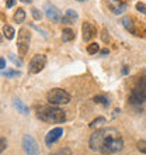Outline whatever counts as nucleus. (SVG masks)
I'll return each mask as SVG.
<instances>
[{"label": "nucleus", "mask_w": 146, "mask_h": 155, "mask_svg": "<svg viewBox=\"0 0 146 155\" xmlns=\"http://www.w3.org/2000/svg\"><path fill=\"white\" fill-rule=\"evenodd\" d=\"M14 34H16V31H14V28L11 27V25H4L3 27V35L7 38V40H13L14 38Z\"/></svg>", "instance_id": "18"}, {"label": "nucleus", "mask_w": 146, "mask_h": 155, "mask_svg": "<svg viewBox=\"0 0 146 155\" xmlns=\"http://www.w3.org/2000/svg\"><path fill=\"white\" fill-rule=\"evenodd\" d=\"M108 54H110V51H108L107 48H104V49H101V51H100V55H103V57H106V55H108Z\"/></svg>", "instance_id": "31"}, {"label": "nucleus", "mask_w": 146, "mask_h": 155, "mask_svg": "<svg viewBox=\"0 0 146 155\" xmlns=\"http://www.w3.org/2000/svg\"><path fill=\"white\" fill-rule=\"evenodd\" d=\"M135 7H136V10L140 11L142 14H146V4H145V3H140V1H139V3L135 4Z\"/></svg>", "instance_id": "25"}, {"label": "nucleus", "mask_w": 146, "mask_h": 155, "mask_svg": "<svg viewBox=\"0 0 146 155\" xmlns=\"http://www.w3.org/2000/svg\"><path fill=\"white\" fill-rule=\"evenodd\" d=\"M8 58H10V61H11V62H13L14 65L18 66V68L23 65V62H21V61H20L18 58H16V55H14V54H8Z\"/></svg>", "instance_id": "23"}, {"label": "nucleus", "mask_w": 146, "mask_h": 155, "mask_svg": "<svg viewBox=\"0 0 146 155\" xmlns=\"http://www.w3.org/2000/svg\"><path fill=\"white\" fill-rule=\"evenodd\" d=\"M81 33H83V40H84V41H90L91 38H94V37H96L97 30H96V27L91 24V23L84 21L83 25H81Z\"/></svg>", "instance_id": "10"}, {"label": "nucleus", "mask_w": 146, "mask_h": 155, "mask_svg": "<svg viewBox=\"0 0 146 155\" xmlns=\"http://www.w3.org/2000/svg\"><path fill=\"white\" fill-rule=\"evenodd\" d=\"M77 1H86V0H77Z\"/></svg>", "instance_id": "34"}, {"label": "nucleus", "mask_w": 146, "mask_h": 155, "mask_svg": "<svg viewBox=\"0 0 146 155\" xmlns=\"http://www.w3.org/2000/svg\"><path fill=\"white\" fill-rule=\"evenodd\" d=\"M30 41H31V33L28 31V28H20L18 35H17V49L20 57H25V54L30 49Z\"/></svg>", "instance_id": "5"}, {"label": "nucleus", "mask_w": 146, "mask_h": 155, "mask_svg": "<svg viewBox=\"0 0 146 155\" xmlns=\"http://www.w3.org/2000/svg\"><path fill=\"white\" fill-rule=\"evenodd\" d=\"M1 76L10 79V78H17V76H21V72L17 71V69H7V71H1Z\"/></svg>", "instance_id": "17"}, {"label": "nucleus", "mask_w": 146, "mask_h": 155, "mask_svg": "<svg viewBox=\"0 0 146 155\" xmlns=\"http://www.w3.org/2000/svg\"><path fill=\"white\" fill-rule=\"evenodd\" d=\"M62 135H63V128L62 127H55V128H52L45 135V144L48 147H51L52 144H55L56 141H59V140L62 138Z\"/></svg>", "instance_id": "9"}, {"label": "nucleus", "mask_w": 146, "mask_h": 155, "mask_svg": "<svg viewBox=\"0 0 146 155\" xmlns=\"http://www.w3.org/2000/svg\"><path fill=\"white\" fill-rule=\"evenodd\" d=\"M89 147L91 151L103 155H111L120 152L124 148V140L118 130L113 127L96 130L89 138Z\"/></svg>", "instance_id": "1"}, {"label": "nucleus", "mask_w": 146, "mask_h": 155, "mask_svg": "<svg viewBox=\"0 0 146 155\" xmlns=\"http://www.w3.org/2000/svg\"><path fill=\"white\" fill-rule=\"evenodd\" d=\"M128 72H129L128 66H124V68H122V74H124V75H128Z\"/></svg>", "instance_id": "32"}, {"label": "nucleus", "mask_w": 146, "mask_h": 155, "mask_svg": "<svg viewBox=\"0 0 146 155\" xmlns=\"http://www.w3.org/2000/svg\"><path fill=\"white\" fill-rule=\"evenodd\" d=\"M6 148H7V140L4 138V137H1L0 138V152H3Z\"/></svg>", "instance_id": "28"}, {"label": "nucleus", "mask_w": 146, "mask_h": 155, "mask_svg": "<svg viewBox=\"0 0 146 155\" xmlns=\"http://www.w3.org/2000/svg\"><path fill=\"white\" fill-rule=\"evenodd\" d=\"M20 1H23V3H27V4H30L33 0H20Z\"/></svg>", "instance_id": "33"}, {"label": "nucleus", "mask_w": 146, "mask_h": 155, "mask_svg": "<svg viewBox=\"0 0 146 155\" xmlns=\"http://www.w3.org/2000/svg\"><path fill=\"white\" fill-rule=\"evenodd\" d=\"M98 51H100V45H98L97 42H91L87 45V52H89L90 55H94V54H97Z\"/></svg>", "instance_id": "19"}, {"label": "nucleus", "mask_w": 146, "mask_h": 155, "mask_svg": "<svg viewBox=\"0 0 146 155\" xmlns=\"http://www.w3.org/2000/svg\"><path fill=\"white\" fill-rule=\"evenodd\" d=\"M13 20L16 21V23H24L25 20V10L24 8H17V11L14 13V16H13Z\"/></svg>", "instance_id": "16"}, {"label": "nucleus", "mask_w": 146, "mask_h": 155, "mask_svg": "<svg viewBox=\"0 0 146 155\" xmlns=\"http://www.w3.org/2000/svg\"><path fill=\"white\" fill-rule=\"evenodd\" d=\"M128 102L132 106H140V105H143L146 102V76L139 78L136 85L131 90Z\"/></svg>", "instance_id": "3"}, {"label": "nucleus", "mask_w": 146, "mask_h": 155, "mask_svg": "<svg viewBox=\"0 0 146 155\" xmlns=\"http://www.w3.org/2000/svg\"><path fill=\"white\" fill-rule=\"evenodd\" d=\"M31 14H33L34 20H38L40 21L41 18H42V13H41L38 8H31Z\"/></svg>", "instance_id": "24"}, {"label": "nucleus", "mask_w": 146, "mask_h": 155, "mask_svg": "<svg viewBox=\"0 0 146 155\" xmlns=\"http://www.w3.org/2000/svg\"><path fill=\"white\" fill-rule=\"evenodd\" d=\"M79 18V14L74 11V10H72V8H69V10H66L65 16L62 17V24H66V25H70V24H74V21Z\"/></svg>", "instance_id": "11"}, {"label": "nucleus", "mask_w": 146, "mask_h": 155, "mask_svg": "<svg viewBox=\"0 0 146 155\" xmlns=\"http://www.w3.org/2000/svg\"><path fill=\"white\" fill-rule=\"evenodd\" d=\"M136 148L142 154H146V140H139L138 142H136Z\"/></svg>", "instance_id": "22"}, {"label": "nucleus", "mask_w": 146, "mask_h": 155, "mask_svg": "<svg viewBox=\"0 0 146 155\" xmlns=\"http://www.w3.org/2000/svg\"><path fill=\"white\" fill-rule=\"evenodd\" d=\"M37 117L45 123H51V124H59L66 120V113L59 109L58 106H42L37 110Z\"/></svg>", "instance_id": "2"}, {"label": "nucleus", "mask_w": 146, "mask_h": 155, "mask_svg": "<svg viewBox=\"0 0 146 155\" xmlns=\"http://www.w3.org/2000/svg\"><path fill=\"white\" fill-rule=\"evenodd\" d=\"M74 37H76V34H74V31H73L72 28H65V30L62 31V41H63V42L73 41Z\"/></svg>", "instance_id": "14"}, {"label": "nucleus", "mask_w": 146, "mask_h": 155, "mask_svg": "<svg viewBox=\"0 0 146 155\" xmlns=\"http://www.w3.org/2000/svg\"><path fill=\"white\" fill-rule=\"evenodd\" d=\"M100 124H106V119H104V117H97V119H94L89 126L91 127V128H94L96 126H100Z\"/></svg>", "instance_id": "21"}, {"label": "nucleus", "mask_w": 146, "mask_h": 155, "mask_svg": "<svg viewBox=\"0 0 146 155\" xmlns=\"http://www.w3.org/2000/svg\"><path fill=\"white\" fill-rule=\"evenodd\" d=\"M55 155H72V149L70 148H63V149H59Z\"/></svg>", "instance_id": "27"}, {"label": "nucleus", "mask_w": 146, "mask_h": 155, "mask_svg": "<svg viewBox=\"0 0 146 155\" xmlns=\"http://www.w3.org/2000/svg\"><path fill=\"white\" fill-rule=\"evenodd\" d=\"M14 3H16V0H6V7L10 8L14 6Z\"/></svg>", "instance_id": "30"}, {"label": "nucleus", "mask_w": 146, "mask_h": 155, "mask_svg": "<svg viewBox=\"0 0 146 155\" xmlns=\"http://www.w3.org/2000/svg\"><path fill=\"white\" fill-rule=\"evenodd\" d=\"M47 65V57L42 54H37L31 58L30 64H28V72L30 74H40L41 71Z\"/></svg>", "instance_id": "6"}, {"label": "nucleus", "mask_w": 146, "mask_h": 155, "mask_svg": "<svg viewBox=\"0 0 146 155\" xmlns=\"http://www.w3.org/2000/svg\"><path fill=\"white\" fill-rule=\"evenodd\" d=\"M21 145H23L25 155H40V147L31 135H28V134L24 135L23 141H21Z\"/></svg>", "instance_id": "7"}, {"label": "nucleus", "mask_w": 146, "mask_h": 155, "mask_svg": "<svg viewBox=\"0 0 146 155\" xmlns=\"http://www.w3.org/2000/svg\"><path fill=\"white\" fill-rule=\"evenodd\" d=\"M110 7L114 10V13H115V14H121V13H124V11L127 10V3H122V4L117 6V7H113V6L110 4Z\"/></svg>", "instance_id": "20"}, {"label": "nucleus", "mask_w": 146, "mask_h": 155, "mask_svg": "<svg viewBox=\"0 0 146 155\" xmlns=\"http://www.w3.org/2000/svg\"><path fill=\"white\" fill-rule=\"evenodd\" d=\"M31 27H33V28H35V30H37V31H38V33L41 34V35H42V37H44V38H48V33H47V31H45V30H42V28H40V27H37V25H34L33 23H31Z\"/></svg>", "instance_id": "26"}, {"label": "nucleus", "mask_w": 146, "mask_h": 155, "mask_svg": "<svg viewBox=\"0 0 146 155\" xmlns=\"http://www.w3.org/2000/svg\"><path fill=\"white\" fill-rule=\"evenodd\" d=\"M0 69H1V71L6 69V59H4V57L0 58Z\"/></svg>", "instance_id": "29"}, {"label": "nucleus", "mask_w": 146, "mask_h": 155, "mask_svg": "<svg viewBox=\"0 0 146 155\" xmlns=\"http://www.w3.org/2000/svg\"><path fill=\"white\" fill-rule=\"evenodd\" d=\"M93 102H94V103H98V105H103L104 107L110 106V100H108V97H107L106 95H97V96H94V97H93Z\"/></svg>", "instance_id": "15"}, {"label": "nucleus", "mask_w": 146, "mask_h": 155, "mask_svg": "<svg viewBox=\"0 0 146 155\" xmlns=\"http://www.w3.org/2000/svg\"><path fill=\"white\" fill-rule=\"evenodd\" d=\"M13 105H14V107H16L17 110L21 113V114H28L30 113V109H28V106L25 105L24 102H21L20 99H14L13 100Z\"/></svg>", "instance_id": "13"}, {"label": "nucleus", "mask_w": 146, "mask_h": 155, "mask_svg": "<svg viewBox=\"0 0 146 155\" xmlns=\"http://www.w3.org/2000/svg\"><path fill=\"white\" fill-rule=\"evenodd\" d=\"M44 11H45V16L48 17L51 21L54 23H60L62 21V13L59 11V8H56L54 4L51 3H45L44 4Z\"/></svg>", "instance_id": "8"}, {"label": "nucleus", "mask_w": 146, "mask_h": 155, "mask_svg": "<svg viewBox=\"0 0 146 155\" xmlns=\"http://www.w3.org/2000/svg\"><path fill=\"white\" fill-rule=\"evenodd\" d=\"M70 93L66 92L65 89H60V88H55V89H51L47 93V100H48L49 105H54V106H62V105H67L70 102Z\"/></svg>", "instance_id": "4"}, {"label": "nucleus", "mask_w": 146, "mask_h": 155, "mask_svg": "<svg viewBox=\"0 0 146 155\" xmlns=\"http://www.w3.org/2000/svg\"><path fill=\"white\" fill-rule=\"evenodd\" d=\"M121 24L124 25V28H125L127 31H129V33H132V34H135V35H139L138 31H136V28H135L133 20H132L129 16L122 17V18H121Z\"/></svg>", "instance_id": "12"}]
</instances>
